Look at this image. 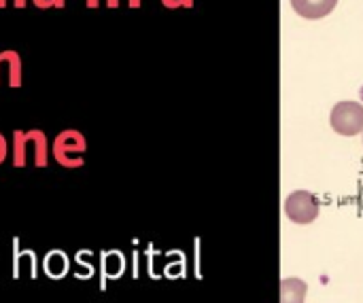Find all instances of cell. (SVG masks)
<instances>
[{
  "label": "cell",
  "instance_id": "cell-1",
  "mask_svg": "<svg viewBox=\"0 0 363 303\" xmlns=\"http://www.w3.org/2000/svg\"><path fill=\"white\" fill-rule=\"evenodd\" d=\"M32 153V161L36 168H45L49 161V142L43 130H15L13 132V166L23 168L28 164V155Z\"/></svg>",
  "mask_w": 363,
  "mask_h": 303
},
{
  "label": "cell",
  "instance_id": "cell-2",
  "mask_svg": "<svg viewBox=\"0 0 363 303\" xmlns=\"http://www.w3.org/2000/svg\"><path fill=\"white\" fill-rule=\"evenodd\" d=\"M87 140L79 130H64L53 140V157L62 168L74 170L85 166Z\"/></svg>",
  "mask_w": 363,
  "mask_h": 303
},
{
  "label": "cell",
  "instance_id": "cell-3",
  "mask_svg": "<svg viewBox=\"0 0 363 303\" xmlns=\"http://www.w3.org/2000/svg\"><path fill=\"white\" fill-rule=\"evenodd\" d=\"M332 127L340 136H355L363 132V104L359 102H338L332 108Z\"/></svg>",
  "mask_w": 363,
  "mask_h": 303
},
{
  "label": "cell",
  "instance_id": "cell-4",
  "mask_svg": "<svg viewBox=\"0 0 363 303\" xmlns=\"http://www.w3.org/2000/svg\"><path fill=\"white\" fill-rule=\"evenodd\" d=\"M285 215L298 225H308L319 217V200L311 191H296L285 200Z\"/></svg>",
  "mask_w": 363,
  "mask_h": 303
},
{
  "label": "cell",
  "instance_id": "cell-5",
  "mask_svg": "<svg viewBox=\"0 0 363 303\" xmlns=\"http://www.w3.org/2000/svg\"><path fill=\"white\" fill-rule=\"evenodd\" d=\"M125 257L119 251H106L100 255V291L106 289L108 280H117L123 276Z\"/></svg>",
  "mask_w": 363,
  "mask_h": 303
},
{
  "label": "cell",
  "instance_id": "cell-6",
  "mask_svg": "<svg viewBox=\"0 0 363 303\" xmlns=\"http://www.w3.org/2000/svg\"><path fill=\"white\" fill-rule=\"evenodd\" d=\"M338 0H291L294 11L304 19H321L336 8Z\"/></svg>",
  "mask_w": 363,
  "mask_h": 303
},
{
  "label": "cell",
  "instance_id": "cell-7",
  "mask_svg": "<svg viewBox=\"0 0 363 303\" xmlns=\"http://www.w3.org/2000/svg\"><path fill=\"white\" fill-rule=\"evenodd\" d=\"M19 238H13V278L19 280L21 278V263L26 261L28 263V272H30V278L36 280L38 278V261H36V253L32 248H26L21 251L19 248Z\"/></svg>",
  "mask_w": 363,
  "mask_h": 303
},
{
  "label": "cell",
  "instance_id": "cell-8",
  "mask_svg": "<svg viewBox=\"0 0 363 303\" xmlns=\"http://www.w3.org/2000/svg\"><path fill=\"white\" fill-rule=\"evenodd\" d=\"M43 272L51 280H62L70 272V259L64 251H49L43 257Z\"/></svg>",
  "mask_w": 363,
  "mask_h": 303
},
{
  "label": "cell",
  "instance_id": "cell-9",
  "mask_svg": "<svg viewBox=\"0 0 363 303\" xmlns=\"http://www.w3.org/2000/svg\"><path fill=\"white\" fill-rule=\"evenodd\" d=\"M306 282L300 278H285L281 282V303H304L306 297Z\"/></svg>",
  "mask_w": 363,
  "mask_h": 303
},
{
  "label": "cell",
  "instance_id": "cell-10",
  "mask_svg": "<svg viewBox=\"0 0 363 303\" xmlns=\"http://www.w3.org/2000/svg\"><path fill=\"white\" fill-rule=\"evenodd\" d=\"M9 66V85L11 87H21V57L15 49H4L0 51V70L2 66Z\"/></svg>",
  "mask_w": 363,
  "mask_h": 303
},
{
  "label": "cell",
  "instance_id": "cell-11",
  "mask_svg": "<svg viewBox=\"0 0 363 303\" xmlns=\"http://www.w3.org/2000/svg\"><path fill=\"white\" fill-rule=\"evenodd\" d=\"M91 255H94L91 251H79V253L74 255V261H77L81 268H85V270H87V278H85V280H89V278L94 276V265H91V261H89V259H91Z\"/></svg>",
  "mask_w": 363,
  "mask_h": 303
},
{
  "label": "cell",
  "instance_id": "cell-12",
  "mask_svg": "<svg viewBox=\"0 0 363 303\" xmlns=\"http://www.w3.org/2000/svg\"><path fill=\"white\" fill-rule=\"evenodd\" d=\"M38 8H51V6H55V8H64V2L66 0H32Z\"/></svg>",
  "mask_w": 363,
  "mask_h": 303
},
{
  "label": "cell",
  "instance_id": "cell-13",
  "mask_svg": "<svg viewBox=\"0 0 363 303\" xmlns=\"http://www.w3.org/2000/svg\"><path fill=\"white\" fill-rule=\"evenodd\" d=\"M6 153H9V144H6V138L0 134V164L6 159Z\"/></svg>",
  "mask_w": 363,
  "mask_h": 303
},
{
  "label": "cell",
  "instance_id": "cell-14",
  "mask_svg": "<svg viewBox=\"0 0 363 303\" xmlns=\"http://www.w3.org/2000/svg\"><path fill=\"white\" fill-rule=\"evenodd\" d=\"M166 6H170V8H174V6H181V4H185V6H189L191 4V0H162Z\"/></svg>",
  "mask_w": 363,
  "mask_h": 303
},
{
  "label": "cell",
  "instance_id": "cell-15",
  "mask_svg": "<svg viewBox=\"0 0 363 303\" xmlns=\"http://www.w3.org/2000/svg\"><path fill=\"white\" fill-rule=\"evenodd\" d=\"M87 2V8H98L100 6V0H85Z\"/></svg>",
  "mask_w": 363,
  "mask_h": 303
},
{
  "label": "cell",
  "instance_id": "cell-16",
  "mask_svg": "<svg viewBox=\"0 0 363 303\" xmlns=\"http://www.w3.org/2000/svg\"><path fill=\"white\" fill-rule=\"evenodd\" d=\"M26 2H28V0H13L15 8H26Z\"/></svg>",
  "mask_w": 363,
  "mask_h": 303
},
{
  "label": "cell",
  "instance_id": "cell-17",
  "mask_svg": "<svg viewBox=\"0 0 363 303\" xmlns=\"http://www.w3.org/2000/svg\"><path fill=\"white\" fill-rule=\"evenodd\" d=\"M106 6L108 8H117L119 6V0H106Z\"/></svg>",
  "mask_w": 363,
  "mask_h": 303
},
{
  "label": "cell",
  "instance_id": "cell-18",
  "mask_svg": "<svg viewBox=\"0 0 363 303\" xmlns=\"http://www.w3.org/2000/svg\"><path fill=\"white\" fill-rule=\"evenodd\" d=\"M130 6H132V8H138V6H140V0H130Z\"/></svg>",
  "mask_w": 363,
  "mask_h": 303
},
{
  "label": "cell",
  "instance_id": "cell-19",
  "mask_svg": "<svg viewBox=\"0 0 363 303\" xmlns=\"http://www.w3.org/2000/svg\"><path fill=\"white\" fill-rule=\"evenodd\" d=\"M6 6V0H0V8H4Z\"/></svg>",
  "mask_w": 363,
  "mask_h": 303
}]
</instances>
